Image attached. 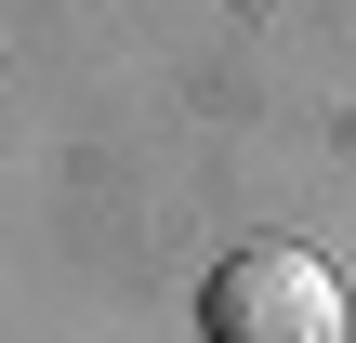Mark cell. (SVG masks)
I'll use <instances>...</instances> for the list:
<instances>
[{
  "instance_id": "obj_1",
  "label": "cell",
  "mask_w": 356,
  "mask_h": 343,
  "mask_svg": "<svg viewBox=\"0 0 356 343\" xmlns=\"http://www.w3.org/2000/svg\"><path fill=\"white\" fill-rule=\"evenodd\" d=\"M198 330L211 343H343V278L291 238H251L198 278Z\"/></svg>"
}]
</instances>
